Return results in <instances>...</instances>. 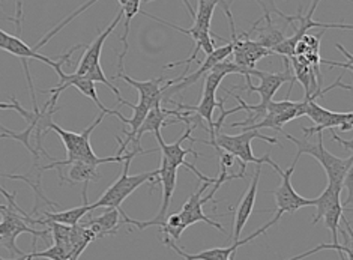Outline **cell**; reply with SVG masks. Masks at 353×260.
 I'll return each mask as SVG.
<instances>
[{
	"label": "cell",
	"instance_id": "24",
	"mask_svg": "<svg viewBox=\"0 0 353 260\" xmlns=\"http://www.w3.org/2000/svg\"><path fill=\"white\" fill-rule=\"evenodd\" d=\"M340 196H341V188L331 186V183H327L325 191L317 197V203H316L317 214L314 217L313 224H317L319 221L323 220V215H325L327 209L334 206L335 203L340 202Z\"/></svg>",
	"mask_w": 353,
	"mask_h": 260
},
{
	"label": "cell",
	"instance_id": "29",
	"mask_svg": "<svg viewBox=\"0 0 353 260\" xmlns=\"http://www.w3.org/2000/svg\"><path fill=\"white\" fill-rule=\"evenodd\" d=\"M335 48H339L340 50V52L344 54V56H346L347 57V62H352L353 63V54H350L349 52H347V50L346 48H344L341 44H335Z\"/></svg>",
	"mask_w": 353,
	"mask_h": 260
},
{
	"label": "cell",
	"instance_id": "18",
	"mask_svg": "<svg viewBox=\"0 0 353 260\" xmlns=\"http://www.w3.org/2000/svg\"><path fill=\"white\" fill-rule=\"evenodd\" d=\"M113 79H122L123 81H127L131 88L139 90V97L150 99V101H152L155 106H159L164 103V86H161V85L165 80V77H158V79H152L148 81H139V80H132L131 77L125 75L123 72H119L117 75H114Z\"/></svg>",
	"mask_w": 353,
	"mask_h": 260
},
{
	"label": "cell",
	"instance_id": "23",
	"mask_svg": "<svg viewBox=\"0 0 353 260\" xmlns=\"http://www.w3.org/2000/svg\"><path fill=\"white\" fill-rule=\"evenodd\" d=\"M83 200H85V205L68 209V211H61V212L44 211L46 221H54V223H62L68 226L79 224L89 212L94 211V209H92V205L88 203V197H83Z\"/></svg>",
	"mask_w": 353,
	"mask_h": 260
},
{
	"label": "cell",
	"instance_id": "25",
	"mask_svg": "<svg viewBox=\"0 0 353 260\" xmlns=\"http://www.w3.org/2000/svg\"><path fill=\"white\" fill-rule=\"evenodd\" d=\"M24 259L32 260V259H52V260H71V250L66 246L61 244H53L48 250L41 251V253H37L33 250L32 254H26Z\"/></svg>",
	"mask_w": 353,
	"mask_h": 260
},
{
	"label": "cell",
	"instance_id": "27",
	"mask_svg": "<svg viewBox=\"0 0 353 260\" xmlns=\"http://www.w3.org/2000/svg\"><path fill=\"white\" fill-rule=\"evenodd\" d=\"M350 158H352V163L347 170L346 179H344V188L349 191V196L346 199V202H344V206H349L350 203H353V154L350 155Z\"/></svg>",
	"mask_w": 353,
	"mask_h": 260
},
{
	"label": "cell",
	"instance_id": "8",
	"mask_svg": "<svg viewBox=\"0 0 353 260\" xmlns=\"http://www.w3.org/2000/svg\"><path fill=\"white\" fill-rule=\"evenodd\" d=\"M298 159H299V157H295V159H293V164L285 172L281 170L280 166L275 161L271 164V167H274V170L281 176V186L276 190L271 191V194H274L275 203H276V214L274 217V220L276 223L280 221L283 214H295L301 208L316 206V203H317V199H305V197L299 196L296 190L292 186V174L296 169Z\"/></svg>",
	"mask_w": 353,
	"mask_h": 260
},
{
	"label": "cell",
	"instance_id": "17",
	"mask_svg": "<svg viewBox=\"0 0 353 260\" xmlns=\"http://www.w3.org/2000/svg\"><path fill=\"white\" fill-rule=\"evenodd\" d=\"M125 218L128 215L125 214L122 209L117 208H107V211L97 218H90V220L83 223L90 230H94L97 238H104L107 234H114L119 229V226L123 223Z\"/></svg>",
	"mask_w": 353,
	"mask_h": 260
},
{
	"label": "cell",
	"instance_id": "14",
	"mask_svg": "<svg viewBox=\"0 0 353 260\" xmlns=\"http://www.w3.org/2000/svg\"><path fill=\"white\" fill-rule=\"evenodd\" d=\"M59 77H61V83H59V85H56L54 88H52V89H48V90H41L43 92V94H52V95H61L62 92L65 90V89H68V88H75L77 89L80 94H83L85 97H88V98H90L92 101H94L95 104H97V107L99 108L101 112H104V113H107V114H112V116H116V117H119V119L122 121L123 119V114L122 113H119L117 110H108V108L99 101V98H98V92H97V83L95 81H92L90 79H88L86 75H79V74H71V75H66L65 72H61L59 74Z\"/></svg>",
	"mask_w": 353,
	"mask_h": 260
},
{
	"label": "cell",
	"instance_id": "22",
	"mask_svg": "<svg viewBox=\"0 0 353 260\" xmlns=\"http://www.w3.org/2000/svg\"><path fill=\"white\" fill-rule=\"evenodd\" d=\"M98 167L99 166L85 163V161H75V163L70 164L68 176H65L63 182H71V183L85 182V186H88L90 181H97L101 178Z\"/></svg>",
	"mask_w": 353,
	"mask_h": 260
},
{
	"label": "cell",
	"instance_id": "7",
	"mask_svg": "<svg viewBox=\"0 0 353 260\" xmlns=\"http://www.w3.org/2000/svg\"><path fill=\"white\" fill-rule=\"evenodd\" d=\"M319 2L321 0H313V5H311V8L308 10L307 14H302V10H299V14L298 15H293V17H289L285 15L284 12H281L280 10H276L275 6H272V11L279 14L281 19H284L288 23H299L296 29H295V33H293L292 37L285 38L283 43L280 46H276L272 52L276 53V54H281V56H285V57H292L295 56V50H296V44L301 41V38L305 35V33L313 29V28H322V29H341V30H353V24H339V23H321V21H314L313 20V15H314V11L316 8L319 5Z\"/></svg>",
	"mask_w": 353,
	"mask_h": 260
},
{
	"label": "cell",
	"instance_id": "13",
	"mask_svg": "<svg viewBox=\"0 0 353 260\" xmlns=\"http://www.w3.org/2000/svg\"><path fill=\"white\" fill-rule=\"evenodd\" d=\"M274 224H276V221L272 218V220L269 221V223H266L263 228H260L259 230H256L253 234H250V237H247L245 239L233 241V244L230 247L211 248V250L201 251V253H197V254H190V253H187V251H183L182 248H179L178 246H176V241L172 239L170 237H167V234H165V238L163 239V242H164V246L174 250L176 253H178L181 257L187 259V260H229V259H234V253H236V250L239 247L248 244V242L256 239L257 237H260V234H263L269 228H272Z\"/></svg>",
	"mask_w": 353,
	"mask_h": 260
},
{
	"label": "cell",
	"instance_id": "4",
	"mask_svg": "<svg viewBox=\"0 0 353 260\" xmlns=\"http://www.w3.org/2000/svg\"><path fill=\"white\" fill-rule=\"evenodd\" d=\"M157 149H150V150H143L141 148H134V150H131L128 158L123 161V169H122V174L117 178V181L113 183V186L104 191V194L99 197V200H97L95 203H92V209L97 208H117L122 209V203L125 202V199L128 196H131L134 191H136L139 187H141L143 183L150 182L152 187H150V192L154 191L155 186L158 183V169L152 170V172H145V173H139V174H130V166L132 158L136 157L137 154H152L155 152Z\"/></svg>",
	"mask_w": 353,
	"mask_h": 260
},
{
	"label": "cell",
	"instance_id": "1",
	"mask_svg": "<svg viewBox=\"0 0 353 260\" xmlns=\"http://www.w3.org/2000/svg\"><path fill=\"white\" fill-rule=\"evenodd\" d=\"M283 59H284V68H285L284 72H263V71H259V70L254 68V70H251V75H254V77L260 79L259 86H253V85L245 86V88L234 86V89H241V90H247V92H256V94L260 95V103L259 104L250 106V104L243 101V99L239 95H234L232 90H225V92H229V95H233V98L241 104L242 112L248 113V117L245 121L232 123V128H238V127L243 128V127H248V125H253V123H257L259 121H262L268 113V106H269V103L272 101L274 95L276 94V92H279V89L284 85V83H288V81L290 83V88H289V92H288V97H285V98L290 97L293 85H295L296 80H295V77H293L292 70H290V66H292L290 59L285 57V56H283Z\"/></svg>",
	"mask_w": 353,
	"mask_h": 260
},
{
	"label": "cell",
	"instance_id": "11",
	"mask_svg": "<svg viewBox=\"0 0 353 260\" xmlns=\"http://www.w3.org/2000/svg\"><path fill=\"white\" fill-rule=\"evenodd\" d=\"M81 47L83 46H75L70 50L68 53L53 59V57H48V56L38 53L37 48L29 47L20 37H14V35H11V33H8L6 30H0V48H2L3 52H8L17 57H20V59H23V61H28V59H37V61L52 66L57 75L63 72L62 65L70 61V56L75 52V50H79Z\"/></svg>",
	"mask_w": 353,
	"mask_h": 260
},
{
	"label": "cell",
	"instance_id": "5",
	"mask_svg": "<svg viewBox=\"0 0 353 260\" xmlns=\"http://www.w3.org/2000/svg\"><path fill=\"white\" fill-rule=\"evenodd\" d=\"M284 137L290 140L292 143H295L298 148V154L296 157L301 155H311L313 158H316L321 166L326 172V178H327V183L331 186H335L339 188H344V179H346L347 170L352 163V158H340L332 155L330 150H326L323 146V132L317 134L319 141L317 143H310L307 140H299L296 137L290 136V134L284 132Z\"/></svg>",
	"mask_w": 353,
	"mask_h": 260
},
{
	"label": "cell",
	"instance_id": "3",
	"mask_svg": "<svg viewBox=\"0 0 353 260\" xmlns=\"http://www.w3.org/2000/svg\"><path fill=\"white\" fill-rule=\"evenodd\" d=\"M3 196L8 200V206H0V212H2V224H0V246L6 248L11 253V257H20L24 259L26 253L17 247L15 241L20 237L21 233H29L33 238H43L46 242H48L50 237H52V230H37L30 228L29 224H44L46 220H37V218H32L26 212L23 211L19 205L15 203V194L12 196L8 192L5 188H2Z\"/></svg>",
	"mask_w": 353,
	"mask_h": 260
},
{
	"label": "cell",
	"instance_id": "20",
	"mask_svg": "<svg viewBox=\"0 0 353 260\" xmlns=\"http://www.w3.org/2000/svg\"><path fill=\"white\" fill-rule=\"evenodd\" d=\"M263 20L266 21V26L263 28H259V24H253V28H251V30L248 33H253V32H257L259 35L256 37V41L260 44L269 50H274L276 46H280L283 41L285 39L284 37V32L279 28L274 26V23L271 20V14H265Z\"/></svg>",
	"mask_w": 353,
	"mask_h": 260
},
{
	"label": "cell",
	"instance_id": "9",
	"mask_svg": "<svg viewBox=\"0 0 353 260\" xmlns=\"http://www.w3.org/2000/svg\"><path fill=\"white\" fill-rule=\"evenodd\" d=\"M307 101L305 116L310 117L311 122L314 123V127L304 128L302 127V132L305 134V137L314 136V134L323 132L325 130L339 128L340 131H350L353 128V112L349 113H337L326 110L325 107L319 106L316 99L304 98Z\"/></svg>",
	"mask_w": 353,
	"mask_h": 260
},
{
	"label": "cell",
	"instance_id": "30",
	"mask_svg": "<svg viewBox=\"0 0 353 260\" xmlns=\"http://www.w3.org/2000/svg\"><path fill=\"white\" fill-rule=\"evenodd\" d=\"M256 2H259L260 5H262V6H263V10H265V3H263V0H256Z\"/></svg>",
	"mask_w": 353,
	"mask_h": 260
},
{
	"label": "cell",
	"instance_id": "12",
	"mask_svg": "<svg viewBox=\"0 0 353 260\" xmlns=\"http://www.w3.org/2000/svg\"><path fill=\"white\" fill-rule=\"evenodd\" d=\"M178 169L179 167L172 166L169 161H167V158L163 155L161 157V166H159V174H158V183H161L163 187V202H161V209H159V212L155 218L149 221H136V220H131V218H125L123 223L125 224H132L136 226L139 230H143L146 228H150V226H161L165 218H167V212H169V208L172 203V199H173V192L176 190V181H178Z\"/></svg>",
	"mask_w": 353,
	"mask_h": 260
},
{
	"label": "cell",
	"instance_id": "21",
	"mask_svg": "<svg viewBox=\"0 0 353 260\" xmlns=\"http://www.w3.org/2000/svg\"><path fill=\"white\" fill-rule=\"evenodd\" d=\"M199 8L197 12L192 11V8L190 5L188 0H185V5L191 12L192 20V26L200 29V30H211V21H212V15L218 3H221V0H197Z\"/></svg>",
	"mask_w": 353,
	"mask_h": 260
},
{
	"label": "cell",
	"instance_id": "31",
	"mask_svg": "<svg viewBox=\"0 0 353 260\" xmlns=\"http://www.w3.org/2000/svg\"><path fill=\"white\" fill-rule=\"evenodd\" d=\"M350 211H353V209H350Z\"/></svg>",
	"mask_w": 353,
	"mask_h": 260
},
{
	"label": "cell",
	"instance_id": "15",
	"mask_svg": "<svg viewBox=\"0 0 353 260\" xmlns=\"http://www.w3.org/2000/svg\"><path fill=\"white\" fill-rule=\"evenodd\" d=\"M260 174H262V164H257L254 176H253V179H251V183H250V188L247 190L245 194H243V197L241 199V202H239L238 209H236V214H234L233 241H239L243 228H245V224L248 223L251 214H253V211H254V203H256V197H257Z\"/></svg>",
	"mask_w": 353,
	"mask_h": 260
},
{
	"label": "cell",
	"instance_id": "26",
	"mask_svg": "<svg viewBox=\"0 0 353 260\" xmlns=\"http://www.w3.org/2000/svg\"><path fill=\"white\" fill-rule=\"evenodd\" d=\"M86 77H88V79H90L92 81H95V83H103L104 86H107L108 89H110V90L113 92V94H114V95H116V98H117V101H119L122 106H127V104H128L127 99H123V98H122L119 89H117L116 86H113V85H112V81L105 77V74H104L103 68H101V65H99V63H97V65L92 66V68L86 72Z\"/></svg>",
	"mask_w": 353,
	"mask_h": 260
},
{
	"label": "cell",
	"instance_id": "6",
	"mask_svg": "<svg viewBox=\"0 0 353 260\" xmlns=\"http://www.w3.org/2000/svg\"><path fill=\"white\" fill-rule=\"evenodd\" d=\"M254 139L265 140L271 145H279V140L275 137H269L265 136V134H260L259 130H243V132L238 134V136H229V134H218L216 136V146L215 150H225L232 155L236 157L241 161V172L245 173L247 170V164L253 163V164H269L271 166L274 163V159L271 158V150L263 157H256L253 154V149H251V141Z\"/></svg>",
	"mask_w": 353,
	"mask_h": 260
},
{
	"label": "cell",
	"instance_id": "10",
	"mask_svg": "<svg viewBox=\"0 0 353 260\" xmlns=\"http://www.w3.org/2000/svg\"><path fill=\"white\" fill-rule=\"evenodd\" d=\"M197 125L199 123L188 125L187 130H185V132L182 134V137L179 140H176L174 143H165L163 136H161V132H157L155 137H157V141H158V148H159V150H161V154L167 158V161H169L172 166L187 167V169L194 173L201 182H216L218 178H208V176H205L200 170H197V167L194 164H190L187 159H185V157H187L188 154H192L196 158L200 157V154L196 152V150L192 148H190V149L182 148V143L185 140H190L191 143H197V139L191 137V132L194 131Z\"/></svg>",
	"mask_w": 353,
	"mask_h": 260
},
{
	"label": "cell",
	"instance_id": "16",
	"mask_svg": "<svg viewBox=\"0 0 353 260\" xmlns=\"http://www.w3.org/2000/svg\"><path fill=\"white\" fill-rule=\"evenodd\" d=\"M122 15H123V11L117 12L116 19L113 20V23L110 24V26H108L103 33H99V35L94 39V43L86 47V52H85V54H83L81 59L79 61V66H77V70H75V74L86 75V72L92 68V66L99 63L101 52H103V47H104L105 39L112 35V32L116 29L117 24L121 23Z\"/></svg>",
	"mask_w": 353,
	"mask_h": 260
},
{
	"label": "cell",
	"instance_id": "28",
	"mask_svg": "<svg viewBox=\"0 0 353 260\" xmlns=\"http://www.w3.org/2000/svg\"><path fill=\"white\" fill-rule=\"evenodd\" d=\"M322 65H330V66H334V68L349 70V71H352V74H353V63H352V62L340 63V62H335V61H323V59H322Z\"/></svg>",
	"mask_w": 353,
	"mask_h": 260
},
{
	"label": "cell",
	"instance_id": "2",
	"mask_svg": "<svg viewBox=\"0 0 353 260\" xmlns=\"http://www.w3.org/2000/svg\"><path fill=\"white\" fill-rule=\"evenodd\" d=\"M107 113L101 112L99 116L94 121V123L88 127L83 132H72V131H66L63 128L59 127L54 122L50 123V130H53L59 137H61L62 143L66 149V159L63 161H57V159H53L52 164L44 166V170H52V169H57V172L61 173L62 167L70 166L75 161H85V163H90L95 166H101V164H107V163H119L122 164L125 159L128 158V154H117L116 157H107V158H99L95 155L94 149L90 146V134L94 132V130L98 127V125L103 122V119L105 117Z\"/></svg>",
	"mask_w": 353,
	"mask_h": 260
},
{
	"label": "cell",
	"instance_id": "19",
	"mask_svg": "<svg viewBox=\"0 0 353 260\" xmlns=\"http://www.w3.org/2000/svg\"><path fill=\"white\" fill-rule=\"evenodd\" d=\"M343 223H344V226H346V230L340 229L341 234L344 237L343 244H340V242H337V244H334V242H331V244H321V246H317L313 250L305 251V253H302L299 256H295V257H293V260L305 259V257H308L311 254L319 253V251H322V250H335V251H339V253L341 254V259H346V256H344V254H347V259L353 260V229H352L350 223L344 217H343Z\"/></svg>",
	"mask_w": 353,
	"mask_h": 260
}]
</instances>
